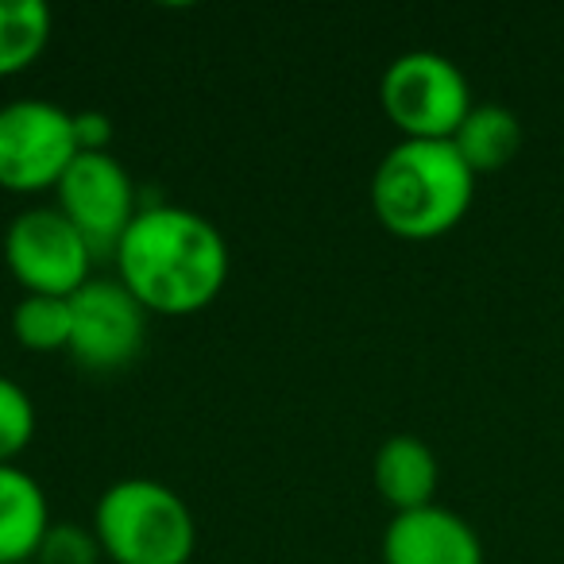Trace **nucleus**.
Returning a JSON list of instances; mask_svg holds the SVG:
<instances>
[{
    "label": "nucleus",
    "mask_w": 564,
    "mask_h": 564,
    "mask_svg": "<svg viewBox=\"0 0 564 564\" xmlns=\"http://www.w3.org/2000/svg\"><path fill=\"white\" fill-rule=\"evenodd\" d=\"M117 279L151 317H194L228 282V243L209 217L182 205H140L117 256Z\"/></svg>",
    "instance_id": "f257e3e1"
},
{
    "label": "nucleus",
    "mask_w": 564,
    "mask_h": 564,
    "mask_svg": "<svg viewBox=\"0 0 564 564\" xmlns=\"http://www.w3.org/2000/svg\"><path fill=\"white\" fill-rule=\"evenodd\" d=\"M476 174L448 140H399L371 174V209L399 240H437L471 209Z\"/></svg>",
    "instance_id": "f03ea898"
},
{
    "label": "nucleus",
    "mask_w": 564,
    "mask_h": 564,
    "mask_svg": "<svg viewBox=\"0 0 564 564\" xmlns=\"http://www.w3.org/2000/svg\"><path fill=\"white\" fill-rule=\"evenodd\" d=\"M94 533L109 564H189L197 522L174 487L148 476L117 479L94 507Z\"/></svg>",
    "instance_id": "7ed1b4c3"
},
{
    "label": "nucleus",
    "mask_w": 564,
    "mask_h": 564,
    "mask_svg": "<svg viewBox=\"0 0 564 564\" xmlns=\"http://www.w3.org/2000/svg\"><path fill=\"white\" fill-rule=\"evenodd\" d=\"M379 105L402 140H453L471 112V89L453 58L406 51L383 70Z\"/></svg>",
    "instance_id": "20e7f679"
},
{
    "label": "nucleus",
    "mask_w": 564,
    "mask_h": 564,
    "mask_svg": "<svg viewBox=\"0 0 564 564\" xmlns=\"http://www.w3.org/2000/svg\"><path fill=\"white\" fill-rule=\"evenodd\" d=\"M78 155L70 109L40 97L0 105V189L4 194L35 197L58 189Z\"/></svg>",
    "instance_id": "39448f33"
},
{
    "label": "nucleus",
    "mask_w": 564,
    "mask_h": 564,
    "mask_svg": "<svg viewBox=\"0 0 564 564\" xmlns=\"http://www.w3.org/2000/svg\"><path fill=\"white\" fill-rule=\"evenodd\" d=\"M4 263L24 294L74 299L94 279L89 271L97 259L58 205H32L4 232Z\"/></svg>",
    "instance_id": "423d86ee"
},
{
    "label": "nucleus",
    "mask_w": 564,
    "mask_h": 564,
    "mask_svg": "<svg viewBox=\"0 0 564 564\" xmlns=\"http://www.w3.org/2000/svg\"><path fill=\"white\" fill-rule=\"evenodd\" d=\"M148 310L120 279H89L70 299V360L82 371L112 376L135 364L148 340Z\"/></svg>",
    "instance_id": "0eeeda50"
},
{
    "label": "nucleus",
    "mask_w": 564,
    "mask_h": 564,
    "mask_svg": "<svg viewBox=\"0 0 564 564\" xmlns=\"http://www.w3.org/2000/svg\"><path fill=\"white\" fill-rule=\"evenodd\" d=\"M58 213L86 236L94 259L117 256L140 213V189L117 155H78L58 182Z\"/></svg>",
    "instance_id": "6e6552de"
},
{
    "label": "nucleus",
    "mask_w": 564,
    "mask_h": 564,
    "mask_svg": "<svg viewBox=\"0 0 564 564\" xmlns=\"http://www.w3.org/2000/svg\"><path fill=\"white\" fill-rule=\"evenodd\" d=\"M383 564H484V541L468 518L430 502L387 522Z\"/></svg>",
    "instance_id": "1a4fd4ad"
},
{
    "label": "nucleus",
    "mask_w": 564,
    "mask_h": 564,
    "mask_svg": "<svg viewBox=\"0 0 564 564\" xmlns=\"http://www.w3.org/2000/svg\"><path fill=\"white\" fill-rule=\"evenodd\" d=\"M51 530V502L43 484L20 464H0V564L35 561Z\"/></svg>",
    "instance_id": "9d476101"
},
{
    "label": "nucleus",
    "mask_w": 564,
    "mask_h": 564,
    "mask_svg": "<svg viewBox=\"0 0 564 564\" xmlns=\"http://www.w3.org/2000/svg\"><path fill=\"white\" fill-rule=\"evenodd\" d=\"M371 479H376V491L383 495V502L394 514H406V510L430 507L433 495L441 484V468L433 448L425 445L414 433H394L379 445L376 464H371Z\"/></svg>",
    "instance_id": "9b49d317"
},
{
    "label": "nucleus",
    "mask_w": 564,
    "mask_h": 564,
    "mask_svg": "<svg viewBox=\"0 0 564 564\" xmlns=\"http://www.w3.org/2000/svg\"><path fill=\"white\" fill-rule=\"evenodd\" d=\"M448 143L468 163L471 174H491L502 171L518 155V148H522V124L502 105H471V112L464 117V124L456 128V135Z\"/></svg>",
    "instance_id": "f8f14e48"
},
{
    "label": "nucleus",
    "mask_w": 564,
    "mask_h": 564,
    "mask_svg": "<svg viewBox=\"0 0 564 564\" xmlns=\"http://www.w3.org/2000/svg\"><path fill=\"white\" fill-rule=\"evenodd\" d=\"M51 43V9L40 0H0V78L40 63Z\"/></svg>",
    "instance_id": "ddd939ff"
},
{
    "label": "nucleus",
    "mask_w": 564,
    "mask_h": 564,
    "mask_svg": "<svg viewBox=\"0 0 564 564\" xmlns=\"http://www.w3.org/2000/svg\"><path fill=\"white\" fill-rule=\"evenodd\" d=\"M12 337L24 352L51 356L70 348V299L24 294L12 306Z\"/></svg>",
    "instance_id": "4468645a"
},
{
    "label": "nucleus",
    "mask_w": 564,
    "mask_h": 564,
    "mask_svg": "<svg viewBox=\"0 0 564 564\" xmlns=\"http://www.w3.org/2000/svg\"><path fill=\"white\" fill-rule=\"evenodd\" d=\"M35 437V402L17 379L0 376V464H12Z\"/></svg>",
    "instance_id": "2eb2a0df"
},
{
    "label": "nucleus",
    "mask_w": 564,
    "mask_h": 564,
    "mask_svg": "<svg viewBox=\"0 0 564 564\" xmlns=\"http://www.w3.org/2000/svg\"><path fill=\"white\" fill-rule=\"evenodd\" d=\"M101 541H97L94 525H78V522H51L47 538H43L35 564H101Z\"/></svg>",
    "instance_id": "dca6fc26"
},
{
    "label": "nucleus",
    "mask_w": 564,
    "mask_h": 564,
    "mask_svg": "<svg viewBox=\"0 0 564 564\" xmlns=\"http://www.w3.org/2000/svg\"><path fill=\"white\" fill-rule=\"evenodd\" d=\"M74 140L82 155H109L112 148V120L105 112H74Z\"/></svg>",
    "instance_id": "f3484780"
},
{
    "label": "nucleus",
    "mask_w": 564,
    "mask_h": 564,
    "mask_svg": "<svg viewBox=\"0 0 564 564\" xmlns=\"http://www.w3.org/2000/svg\"><path fill=\"white\" fill-rule=\"evenodd\" d=\"M28 564H35V561H28Z\"/></svg>",
    "instance_id": "a211bd4d"
}]
</instances>
